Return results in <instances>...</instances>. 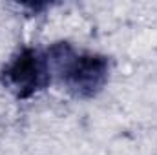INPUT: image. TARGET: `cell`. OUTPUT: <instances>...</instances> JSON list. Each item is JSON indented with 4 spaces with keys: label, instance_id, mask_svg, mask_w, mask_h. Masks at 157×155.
<instances>
[{
    "label": "cell",
    "instance_id": "6da1fadb",
    "mask_svg": "<svg viewBox=\"0 0 157 155\" xmlns=\"http://www.w3.org/2000/svg\"><path fill=\"white\" fill-rule=\"evenodd\" d=\"M51 77L57 75L64 88L80 99L95 97L108 82L110 64L104 55L78 51L68 42H57L46 51Z\"/></svg>",
    "mask_w": 157,
    "mask_h": 155
},
{
    "label": "cell",
    "instance_id": "7a4b0ae2",
    "mask_svg": "<svg viewBox=\"0 0 157 155\" xmlns=\"http://www.w3.org/2000/svg\"><path fill=\"white\" fill-rule=\"evenodd\" d=\"M0 78L17 99L33 97L51 82V70L46 51L24 47L4 66Z\"/></svg>",
    "mask_w": 157,
    "mask_h": 155
}]
</instances>
